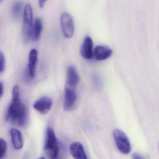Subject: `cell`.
<instances>
[{
	"mask_svg": "<svg viewBox=\"0 0 159 159\" xmlns=\"http://www.w3.org/2000/svg\"><path fill=\"white\" fill-rule=\"evenodd\" d=\"M8 121L18 126L25 125L27 120L25 105L20 98L19 87L15 85L12 90V98L6 114Z\"/></svg>",
	"mask_w": 159,
	"mask_h": 159,
	"instance_id": "1",
	"label": "cell"
},
{
	"mask_svg": "<svg viewBox=\"0 0 159 159\" xmlns=\"http://www.w3.org/2000/svg\"><path fill=\"white\" fill-rule=\"evenodd\" d=\"M44 149L51 159L57 158L59 151V144L54 131L51 127L47 129Z\"/></svg>",
	"mask_w": 159,
	"mask_h": 159,
	"instance_id": "2",
	"label": "cell"
},
{
	"mask_svg": "<svg viewBox=\"0 0 159 159\" xmlns=\"http://www.w3.org/2000/svg\"><path fill=\"white\" fill-rule=\"evenodd\" d=\"M112 136L119 150L124 154L130 153L132 147L126 134L120 129H114L112 131Z\"/></svg>",
	"mask_w": 159,
	"mask_h": 159,
	"instance_id": "3",
	"label": "cell"
},
{
	"mask_svg": "<svg viewBox=\"0 0 159 159\" xmlns=\"http://www.w3.org/2000/svg\"><path fill=\"white\" fill-rule=\"evenodd\" d=\"M60 25L64 37L66 39L72 38L74 35L75 26L71 16L66 12L62 14L60 18Z\"/></svg>",
	"mask_w": 159,
	"mask_h": 159,
	"instance_id": "4",
	"label": "cell"
},
{
	"mask_svg": "<svg viewBox=\"0 0 159 159\" xmlns=\"http://www.w3.org/2000/svg\"><path fill=\"white\" fill-rule=\"evenodd\" d=\"M77 100L76 92L71 87H66L65 89L64 95V108L69 111L72 109Z\"/></svg>",
	"mask_w": 159,
	"mask_h": 159,
	"instance_id": "5",
	"label": "cell"
},
{
	"mask_svg": "<svg viewBox=\"0 0 159 159\" xmlns=\"http://www.w3.org/2000/svg\"><path fill=\"white\" fill-rule=\"evenodd\" d=\"M52 100L47 96L38 99L33 105L34 108L41 114H46L50 111L52 106Z\"/></svg>",
	"mask_w": 159,
	"mask_h": 159,
	"instance_id": "6",
	"label": "cell"
},
{
	"mask_svg": "<svg viewBox=\"0 0 159 159\" xmlns=\"http://www.w3.org/2000/svg\"><path fill=\"white\" fill-rule=\"evenodd\" d=\"M93 43L91 37L87 36L84 38L80 49V54L83 58L90 60L93 57Z\"/></svg>",
	"mask_w": 159,
	"mask_h": 159,
	"instance_id": "7",
	"label": "cell"
},
{
	"mask_svg": "<svg viewBox=\"0 0 159 159\" xmlns=\"http://www.w3.org/2000/svg\"><path fill=\"white\" fill-rule=\"evenodd\" d=\"M112 53V50L108 46L97 45L93 49V57L97 61H103L109 58Z\"/></svg>",
	"mask_w": 159,
	"mask_h": 159,
	"instance_id": "8",
	"label": "cell"
},
{
	"mask_svg": "<svg viewBox=\"0 0 159 159\" xmlns=\"http://www.w3.org/2000/svg\"><path fill=\"white\" fill-rule=\"evenodd\" d=\"M38 61V52L36 49L30 51L29 55L28 73L30 78H34L36 74V65Z\"/></svg>",
	"mask_w": 159,
	"mask_h": 159,
	"instance_id": "9",
	"label": "cell"
},
{
	"mask_svg": "<svg viewBox=\"0 0 159 159\" xmlns=\"http://www.w3.org/2000/svg\"><path fill=\"white\" fill-rule=\"evenodd\" d=\"M70 154L76 159H87V156L83 146L80 142H74L70 147Z\"/></svg>",
	"mask_w": 159,
	"mask_h": 159,
	"instance_id": "10",
	"label": "cell"
},
{
	"mask_svg": "<svg viewBox=\"0 0 159 159\" xmlns=\"http://www.w3.org/2000/svg\"><path fill=\"white\" fill-rule=\"evenodd\" d=\"M80 81V76L75 67L69 66L67 71V82L69 86L74 88L78 85Z\"/></svg>",
	"mask_w": 159,
	"mask_h": 159,
	"instance_id": "11",
	"label": "cell"
},
{
	"mask_svg": "<svg viewBox=\"0 0 159 159\" xmlns=\"http://www.w3.org/2000/svg\"><path fill=\"white\" fill-rule=\"evenodd\" d=\"M12 143L15 149L20 150L23 148V140L22 134L16 128H11L10 131Z\"/></svg>",
	"mask_w": 159,
	"mask_h": 159,
	"instance_id": "12",
	"label": "cell"
},
{
	"mask_svg": "<svg viewBox=\"0 0 159 159\" xmlns=\"http://www.w3.org/2000/svg\"><path fill=\"white\" fill-rule=\"evenodd\" d=\"M43 28V25L42 20L40 18H36L32 26L31 39L33 41L37 42L39 40Z\"/></svg>",
	"mask_w": 159,
	"mask_h": 159,
	"instance_id": "13",
	"label": "cell"
},
{
	"mask_svg": "<svg viewBox=\"0 0 159 159\" xmlns=\"http://www.w3.org/2000/svg\"><path fill=\"white\" fill-rule=\"evenodd\" d=\"M23 22L33 23V11L30 4H27L23 14Z\"/></svg>",
	"mask_w": 159,
	"mask_h": 159,
	"instance_id": "14",
	"label": "cell"
},
{
	"mask_svg": "<svg viewBox=\"0 0 159 159\" xmlns=\"http://www.w3.org/2000/svg\"><path fill=\"white\" fill-rule=\"evenodd\" d=\"M23 8V3L21 2H15L12 8V16L15 20H17L19 18Z\"/></svg>",
	"mask_w": 159,
	"mask_h": 159,
	"instance_id": "15",
	"label": "cell"
},
{
	"mask_svg": "<svg viewBox=\"0 0 159 159\" xmlns=\"http://www.w3.org/2000/svg\"><path fill=\"white\" fill-rule=\"evenodd\" d=\"M7 150V144L3 139L0 138V158L5 156Z\"/></svg>",
	"mask_w": 159,
	"mask_h": 159,
	"instance_id": "16",
	"label": "cell"
},
{
	"mask_svg": "<svg viewBox=\"0 0 159 159\" xmlns=\"http://www.w3.org/2000/svg\"><path fill=\"white\" fill-rule=\"evenodd\" d=\"M5 59L4 54L0 51V74L3 72L5 69Z\"/></svg>",
	"mask_w": 159,
	"mask_h": 159,
	"instance_id": "17",
	"label": "cell"
},
{
	"mask_svg": "<svg viewBox=\"0 0 159 159\" xmlns=\"http://www.w3.org/2000/svg\"><path fill=\"white\" fill-rule=\"evenodd\" d=\"M132 158L134 159H143L144 158V157L140 155V154L138 153H134L132 155Z\"/></svg>",
	"mask_w": 159,
	"mask_h": 159,
	"instance_id": "18",
	"label": "cell"
},
{
	"mask_svg": "<svg viewBox=\"0 0 159 159\" xmlns=\"http://www.w3.org/2000/svg\"><path fill=\"white\" fill-rule=\"evenodd\" d=\"M47 1L48 0H39V6L40 8L41 9L43 8L45 5V3H46Z\"/></svg>",
	"mask_w": 159,
	"mask_h": 159,
	"instance_id": "19",
	"label": "cell"
},
{
	"mask_svg": "<svg viewBox=\"0 0 159 159\" xmlns=\"http://www.w3.org/2000/svg\"><path fill=\"white\" fill-rule=\"evenodd\" d=\"M3 90H4V88H3V84H2V83L0 82V98L3 95Z\"/></svg>",
	"mask_w": 159,
	"mask_h": 159,
	"instance_id": "20",
	"label": "cell"
},
{
	"mask_svg": "<svg viewBox=\"0 0 159 159\" xmlns=\"http://www.w3.org/2000/svg\"><path fill=\"white\" fill-rule=\"evenodd\" d=\"M3 1H4V0H0V4L2 3V2H3Z\"/></svg>",
	"mask_w": 159,
	"mask_h": 159,
	"instance_id": "21",
	"label": "cell"
}]
</instances>
